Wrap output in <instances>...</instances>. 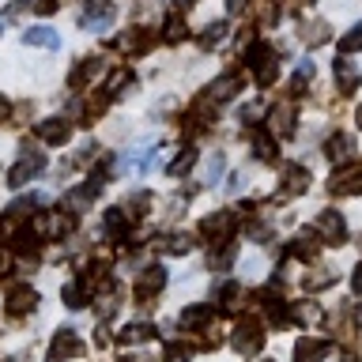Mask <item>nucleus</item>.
<instances>
[{
	"mask_svg": "<svg viewBox=\"0 0 362 362\" xmlns=\"http://www.w3.org/2000/svg\"><path fill=\"white\" fill-rule=\"evenodd\" d=\"M98 72H102V61H98V57H90V61H83V64L72 72V87H83L87 79H95Z\"/></svg>",
	"mask_w": 362,
	"mask_h": 362,
	"instance_id": "obj_21",
	"label": "nucleus"
},
{
	"mask_svg": "<svg viewBox=\"0 0 362 362\" xmlns=\"http://www.w3.org/2000/svg\"><path fill=\"white\" fill-rule=\"evenodd\" d=\"M272 121H276V132H283V136L294 132V113H291V106H276V110H272Z\"/></svg>",
	"mask_w": 362,
	"mask_h": 362,
	"instance_id": "obj_22",
	"label": "nucleus"
},
{
	"mask_svg": "<svg viewBox=\"0 0 362 362\" xmlns=\"http://www.w3.org/2000/svg\"><path fill=\"white\" fill-rule=\"evenodd\" d=\"M42 166H45V158H42V155H27V158H19V163L8 170V185H11V189L27 185V181H30L34 174H38Z\"/></svg>",
	"mask_w": 362,
	"mask_h": 362,
	"instance_id": "obj_8",
	"label": "nucleus"
},
{
	"mask_svg": "<svg viewBox=\"0 0 362 362\" xmlns=\"http://www.w3.org/2000/svg\"><path fill=\"white\" fill-rule=\"evenodd\" d=\"M200 230L211 238V242H226L230 238V230H234V211H215V215H208V219L200 223Z\"/></svg>",
	"mask_w": 362,
	"mask_h": 362,
	"instance_id": "obj_7",
	"label": "nucleus"
},
{
	"mask_svg": "<svg viewBox=\"0 0 362 362\" xmlns=\"http://www.w3.org/2000/svg\"><path fill=\"white\" fill-rule=\"evenodd\" d=\"M106 230L110 234H124V230H129V219L121 215V208H110L106 211Z\"/></svg>",
	"mask_w": 362,
	"mask_h": 362,
	"instance_id": "obj_26",
	"label": "nucleus"
},
{
	"mask_svg": "<svg viewBox=\"0 0 362 362\" xmlns=\"http://www.w3.org/2000/svg\"><path fill=\"white\" fill-rule=\"evenodd\" d=\"M34 302H38V294L30 287H16L8 294V313H27V310H34Z\"/></svg>",
	"mask_w": 362,
	"mask_h": 362,
	"instance_id": "obj_16",
	"label": "nucleus"
},
{
	"mask_svg": "<svg viewBox=\"0 0 362 362\" xmlns=\"http://www.w3.org/2000/svg\"><path fill=\"white\" fill-rule=\"evenodd\" d=\"M163 287H166V272L155 264V268H147L144 276H140V283H136V298H140V302H147L151 294H158Z\"/></svg>",
	"mask_w": 362,
	"mask_h": 362,
	"instance_id": "obj_9",
	"label": "nucleus"
},
{
	"mask_svg": "<svg viewBox=\"0 0 362 362\" xmlns=\"http://www.w3.org/2000/svg\"><path fill=\"white\" fill-rule=\"evenodd\" d=\"M328 192H336V197H355V192H362V163H344L332 174V181H328Z\"/></svg>",
	"mask_w": 362,
	"mask_h": 362,
	"instance_id": "obj_2",
	"label": "nucleus"
},
{
	"mask_svg": "<svg viewBox=\"0 0 362 362\" xmlns=\"http://www.w3.org/2000/svg\"><path fill=\"white\" fill-rule=\"evenodd\" d=\"M249 4H253V0H226V8H230V11H242V8H249Z\"/></svg>",
	"mask_w": 362,
	"mask_h": 362,
	"instance_id": "obj_35",
	"label": "nucleus"
},
{
	"mask_svg": "<svg viewBox=\"0 0 362 362\" xmlns=\"http://www.w3.org/2000/svg\"><path fill=\"white\" fill-rule=\"evenodd\" d=\"M317 230H321V238H325V242L339 245V242L347 238V223H344V215H339V211H332V208H328V211H321V215H317Z\"/></svg>",
	"mask_w": 362,
	"mask_h": 362,
	"instance_id": "obj_6",
	"label": "nucleus"
},
{
	"mask_svg": "<svg viewBox=\"0 0 362 362\" xmlns=\"http://www.w3.org/2000/svg\"><path fill=\"white\" fill-rule=\"evenodd\" d=\"M181 38H185V19L170 16L166 19V42H181Z\"/></svg>",
	"mask_w": 362,
	"mask_h": 362,
	"instance_id": "obj_30",
	"label": "nucleus"
},
{
	"mask_svg": "<svg viewBox=\"0 0 362 362\" xmlns=\"http://www.w3.org/2000/svg\"><path fill=\"white\" fill-rule=\"evenodd\" d=\"M151 42H155V34H151V30L129 27V30H121L117 49H121V53H129V57H136V53H147V49H151Z\"/></svg>",
	"mask_w": 362,
	"mask_h": 362,
	"instance_id": "obj_4",
	"label": "nucleus"
},
{
	"mask_svg": "<svg viewBox=\"0 0 362 362\" xmlns=\"http://www.w3.org/2000/svg\"><path fill=\"white\" fill-rule=\"evenodd\" d=\"M328 283H336V272L317 268V276H305V287H310V291H321V287H328Z\"/></svg>",
	"mask_w": 362,
	"mask_h": 362,
	"instance_id": "obj_28",
	"label": "nucleus"
},
{
	"mask_svg": "<svg viewBox=\"0 0 362 362\" xmlns=\"http://www.w3.org/2000/svg\"><path fill=\"white\" fill-rule=\"evenodd\" d=\"M260 344H264V332H260V325L242 321V325L234 328V351H242V355H257Z\"/></svg>",
	"mask_w": 362,
	"mask_h": 362,
	"instance_id": "obj_3",
	"label": "nucleus"
},
{
	"mask_svg": "<svg viewBox=\"0 0 362 362\" xmlns=\"http://www.w3.org/2000/svg\"><path fill=\"white\" fill-rule=\"evenodd\" d=\"M4 117H8V102L0 98V121H4Z\"/></svg>",
	"mask_w": 362,
	"mask_h": 362,
	"instance_id": "obj_36",
	"label": "nucleus"
},
{
	"mask_svg": "<svg viewBox=\"0 0 362 362\" xmlns=\"http://www.w3.org/2000/svg\"><path fill=\"white\" fill-rule=\"evenodd\" d=\"M253 151H257V158H260V163H276V140H272V136L268 132H257L253 136Z\"/></svg>",
	"mask_w": 362,
	"mask_h": 362,
	"instance_id": "obj_20",
	"label": "nucleus"
},
{
	"mask_svg": "<svg viewBox=\"0 0 362 362\" xmlns=\"http://www.w3.org/2000/svg\"><path fill=\"white\" fill-rule=\"evenodd\" d=\"M23 42H27V45H38V49H57V45H61V38H57L49 27H30L27 34H23Z\"/></svg>",
	"mask_w": 362,
	"mask_h": 362,
	"instance_id": "obj_17",
	"label": "nucleus"
},
{
	"mask_svg": "<svg viewBox=\"0 0 362 362\" xmlns=\"http://www.w3.org/2000/svg\"><path fill=\"white\" fill-rule=\"evenodd\" d=\"M355 49H362V23H355V27L339 38V53H355Z\"/></svg>",
	"mask_w": 362,
	"mask_h": 362,
	"instance_id": "obj_24",
	"label": "nucleus"
},
{
	"mask_svg": "<svg viewBox=\"0 0 362 362\" xmlns=\"http://www.w3.org/2000/svg\"><path fill=\"white\" fill-rule=\"evenodd\" d=\"M163 249H170V253H189V238L185 234H170Z\"/></svg>",
	"mask_w": 362,
	"mask_h": 362,
	"instance_id": "obj_32",
	"label": "nucleus"
},
{
	"mask_svg": "<svg viewBox=\"0 0 362 362\" xmlns=\"http://www.w3.org/2000/svg\"><path fill=\"white\" fill-rule=\"evenodd\" d=\"M245 64L257 72V83H260V87H272V83H276L279 64H276V53H272L268 45H253V49H249V57H245Z\"/></svg>",
	"mask_w": 362,
	"mask_h": 362,
	"instance_id": "obj_1",
	"label": "nucleus"
},
{
	"mask_svg": "<svg viewBox=\"0 0 362 362\" xmlns=\"http://www.w3.org/2000/svg\"><path fill=\"white\" fill-rule=\"evenodd\" d=\"M208 90H211V98H215V102H226V98H234L238 90H242V76H238V72H226V76L215 79Z\"/></svg>",
	"mask_w": 362,
	"mask_h": 362,
	"instance_id": "obj_14",
	"label": "nucleus"
},
{
	"mask_svg": "<svg viewBox=\"0 0 362 362\" xmlns=\"http://www.w3.org/2000/svg\"><path fill=\"white\" fill-rule=\"evenodd\" d=\"M223 30H226V23H211V27H204V34H200V45H204V49H211V45L223 38Z\"/></svg>",
	"mask_w": 362,
	"mask_h": 362,
	"instance_id": "obj_27",
	"label": "nucleus"
},
{
	"mask_svg": "<svg viewBox=\"0 0 362 362\" xmlns=\"http://www.w3.org/2000/svg\"><path fill=\"white\" fill-rule=\"evenodd\" d=\"M34 11H38V16H53V11H57V0H34Z\"/></svg>",
	"mask_w": 362,
	"mask_h": 362,
	"instance_id": "obj_34",
	"label": "nucleus"
},
{
	"mask_svg": "<svg viewBox=\"0 0 362 362\" xmlns=\"http://www.w3.org/2000/svg\"><path fill=\"white\" fill-rule=\"evenodd\" d=\"M151 336H155V328L147 321H132L121 328V344H140V339H151Z\"/></svg>",
	"mask_w": 362,
	"mask_h": 362,
	"instance_id": "obj_19",
	"label": "nucleus"
},
{
	"mask_svg": "<svg viewBox=\"0 0 362 362\" xmlns=\"http://www.w3.org/2000/svg\"><path fill=\"white\" fill-rule=\"evenodd\" d=\"M332 72H336V83H339V95H351V90L358 87V79H362V72L351 61H336L332 64Z\"/></svg>",
	"mask_w": 362,
	"mask_h": 362,
	"instance_id": "obj_13",
	"label": "nucleus"
},
{
	"mask_svg": "<svg viewBox=\"0 0 362 362\" xmlns=\"http://www.w3.org/2000/svg\"><path fill=\"white\" fill-rule=\"evenodd\" d=\"M38 136L45 144H68V136H72V124L64 117H49V121H38Z\"/></svg>",
	"mask_w": 362,
	"mask_h": 362,
	"instance_id": "obj_10",
	"label": "nucleus"
},
{
	"mask_svg": "<svg viewBox=\"0 0 362 362\" xmlns=\"http://www.w3.org/2000/svg\"><path fill=\"white\" fill-rule=\"evenodd\" d=\"M64 302L72 305V310H79V305H83V287H79V283H68V287H64Z\"/></svg>",
	"mask_w": 362,
	"mask_h": 362,
	"instance_id": "obj_31",
	"label": "nucleus"
},
{
	"mask_svg": "<svg viewBox=\"0 0 362 362\" xmlns=\"http://www.w3.org/2000/svg\"><path fill=\"white\" fill-rule=\"evenodd\" d=\"M189 4H200V0H189Z\"/></svg>",
	"mask_w": 362,
	"mask_h": 362,
	"instance_id": "obj_38",
	"label": "nucleus"
},
{
	"mask_svg": "<svg viewBox=\"0 0 362 362\" xmlns=\"http://www.w3.org/2000/svg\"><path fill=\"white\" fill-rule=\"evenodd\" d=\"M302 38H305V45H321V42H328V23H305V30H302Z\"/></svg>",
	"mask_w": 362,
	"mask_h": 362,
	"instance_id": "obj_23",
	"label": "nucleus"
},
{
	"mask_svg": "<svg viewBox=\"0 0 362 362\" xmlns=\"http://www.w3.org/2000/svg\"><path fill=\"white\" fill-rule=\"evenodd\" d=\"M351 151H355V140H351V136H344V132H336L332 140L325 144V155L332 158V163H347Z\"/></svg>",
	"mask_w": 362,
	"mask_h": 362,
	"instance_id": "obj_15",
	"label": "nucleus"
},
{
	"mask_svg": "<svg viewBox=\"0 0 362 362\" xmlns=\"http://www.w3.org/2000/svg\"><path fill=\"white\" fill-rule=\"evenodd\" d=\"M192 163H197V151H192V147H185V151H181V155L174 158V163L166 166V170H170V177H177V174H185V170H189Z\"/></svg>",
	"mask_w": 362,
	"mask_h": 362,
	"instance_id": "obj_25",
	"label": "nucleus"
},
{
	"mask_svg": "<svg viewBox=\"0 0 362 362\" xmlns=\"http://www.w3.org/2000/svg\"><path fill=\"white\" fill-rule=\"evenodd\" d=\"M355 117H358V129H362V106H358V113H355Z\"/></svg>",
	"mask_w": 362,
	"mask_h": 362,
	"instance_id": "obj_37",
	"label": "nucleus"
},
{
	"mask_svg": "<svg viewBox=\"0 0 362 362\" xmlns=\"http://www.w3.org/2000/svg\"><path fill=\"white\" fill-rule=\"evenodd\" d=\"M310 189V174H305V166L291 163L283 166V197H294V192H305Z\"/></svg>",
	"mask_w": 362,
	"mask_h": 362,
	"instance_id": "obj_11",
	"label": "nucleus"
},
{
	"mask_svg": "<svg viewBox=\"0 0 362 362\" xmlns=\"http://www.w3.org/2000/svg\"><path fill=\"white\" fill-rule=\"evenodd\" d=\"M223 174V155H211V163H208V181H219Z\"/></svg>",
	"mask_w": 362,
	"mask_h": 362,
	"instance_id": "obj_33",
	"label": "nucleus"
},
{
	"mask_svg": "<svg viewBox=\"0 0 362 362\" xmlns=\"http://www.w3.org/2000/svg\"><path fill=\"white\" fill-rule=\"evenodd\" d=\"M223 305L226 310H238V305H242V287H238V283H226L223 287Z\"/></svg>",
	"mask_w": 362,
	"mask_h": 362,
	"instance_id": "obj_29",
	"label": "nucleus"
},
{
	"mask_svg": "<svg viewBox=\"0 0 362 362\" xmlns=\"http://www.w3.org/2000/svg\"><path fill=\"white\" fill-rule=\"evenodd\" d=\"M204 321H211V305H189V310H181V317H177L181 328H200Z\"/></svg>",
	"mask_w": 362,
	"mask_h": 362,
	"instance_id": "obj_18",
	"label": "nucleus"
},
{
	"mask_svg": "<svg viewBox=\"0 0 362 362\" xmlns=\"http://www.w3.org/2000/svg\"><path fill=\"white\" fill-rule=\"evenodd\" d=\"M83 351V344H79V336L72 332V328H61V332L53 336V344H49V362H64V358H72Z\"/></svg>",
	"mask_w": 362,
	"mask_h": 362,
	"instance_id": "obj_5",
	"label": "nucleus"
},
{
	"mask_svg": "<svg viewBox=\"0 0 362 362\" xmlns=\"http://www.w3.org/2000/svg\"><path fill=\"white\" fill-rule=\"evenodd\" d=\"M325 351H328L325 339H317V336H302L298 344H294V358H298V362H321V358H325Z\"/></svg>",
	"mask_w": 362,
	"mask_h": 362,
	"instance_id": "obj_12",
	"label": "nucleus"
}]
</instances>
